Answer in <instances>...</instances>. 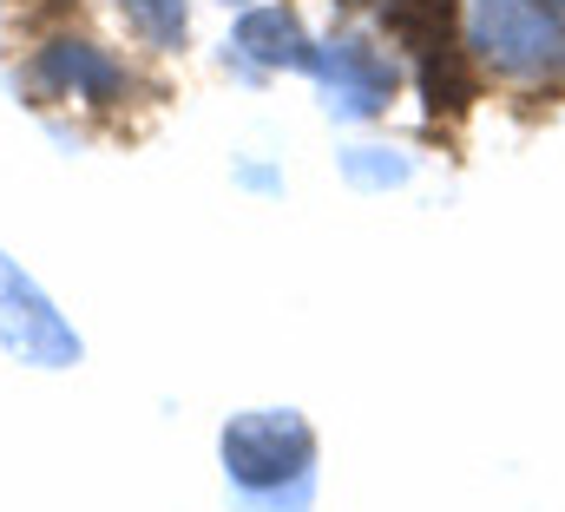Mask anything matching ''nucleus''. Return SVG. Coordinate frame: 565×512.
Listing matches in <instances>:
<instances>
[{
	"instance_id": "f257e3e1",
	"label": "nucleus",
	"mask_w": 565,
	"mask_h": 512,
	"mask_svg": "<svg viewBox=\"0 0 565 512\" xmlns=\"http://www.w3.org/2000/svg\"><path fill=\"white\" fill-rule=\"evenodd\" d=\"M231 487L264 512H302L316 493V434L296 407H250L217 440Z\"/></svg>"
},
{
	"instance_id": "f03ea898",
	"label": "nucleus",
	"mask_w": 565,
	"mask_h": 512,
	"mask_svg": "<svg viewBox=\"0 0 565 512\" xmlns=\"http://www.w3.org/2000/svg\"><path fill=\"white\" fill-rule=\"evenodd\" d=\"M467 46L493 73L533 79L565 60V26L546 0H467Z\"/></svg>"
},
{
	"instance_id": "7ed1b4c3",
	"label": "nucleus",
	"mask_w": 565,
	"mask_h": 512,
	"mask_svg": "<svg viewBox=\"0 0 565 512\" xmlns=\"http://www.w3.org/2000/svg\"><path fill=\"white\" fill-rule=\"evenodd\" d=\"M0 349L33 362V369H73L79 362V335L73 322L33 289V276L0 250Z\"/></svg>"
},
{
	"instance_id": "20e7f679",
	"label": "nucleus",
	"mask_w": 565,
	"mask_h": 512,
	"mask_svg": "<svg viewBox=\"0 0 565 512\" xmlns=\"http://www.w3.org/2000/svg\"><path fill=\"white\" fill-rule=\"evenodd\" d=\"M309 73H316V86H322V99H329L335 119H375V113L395 99V60H388L382 46L355 40V33L316 46Z\"/></svg>"
},
{
	"instance_id": "39448f33",
	"label": "nucleus",
	"mask_w": 565,
	"mask_h": 512,
	"mask_svg": "<svg viewBox=\"0 0 565 512\" xmlns=\"http://www.w3.org/2000/svg\"><path fill=\"white\" fill-rule=\"evenodd\" d=\"M40 79L73 93V99H93V106H113L126 93V73L113 66V53H99L93 40H53L40 53Z\"/></svg>"
},
{
	"instance_id": "423d86ee",
	"label": "nucleus",
	"mask_w": 565,
	"mask_h": 512,
	"mask_svg": "<svg viewBox=\"0 0 565 512\" xmlns=\"http://www.w3.org/2000/svg\"><path fill=\"white\" fill-rule=\"evenodd\" d=\"M237 53H250L257 66H309L316 60V46L302 40V26L282 7H257L237 20Z\"/></svg>"
},
{
	"instance_id": "0eeeda50",
	"label": "nucleus",
	"mask_w": 565,
	"mask_h": 512,
	"mask_svg": "<svg viewBox=\"0 0 565 512\" xmlns=\"http://www.w3.org/2000/svg\"><path fill=\"white\" fill-rule=\"evenodd\" d=\"M342 178L355 191H388V184H408V158L388 145H355V151H342Z\"/></svg>"
},
{
	"instance_id": "6e6552de",
	"label": "nucleus",
	"mask_w": 565,
	"mask_h": 512,
	"mask_svg": "<svg viewBox=\"0 0 565 512\" xmlns=\"http://www.w3.org/2000/svg\"><path fill=\"white\" fill-rule=\"evenodd\" d=\"M422 86H427V99H434V113H440V106H447V113H460V106L473 99V79H467V66H460V53H454V46L427 53Z\"/></svg>"
},
{
	"instance_id": "1a4fd4ad",
	"label": "nucleus",
	"mask_w": 565,
	"mask_h": 512,
	"mask_svg": "<svg viewBox=\"0 0 565 512\" xmlns=\"http://www.w3.org/2000/svg\"><path fill=\"white\" fill-rule=\"evenodd\" d=\"M119 7H126V20L151 46H178L184 40V0H119Z\"/></svg>"
}]
</instances>
